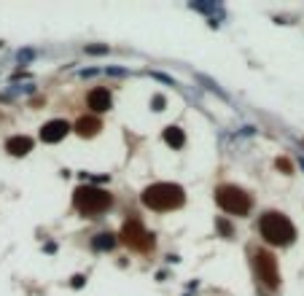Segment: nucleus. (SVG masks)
<instances>
[{
  "instance_id": "nucleus-12",
  "label": "nucleus",
  "mask_w": 304,
  "mask_h": 296,
  "mask_svg": "<svg viewBox=\"0 0 304 296\" xmlns=\"http://www.w3.org/2000/svg\"><path fill=\"white\" fill-rule=\"evenodd\" d=\"M92 245H95L97 251H105V248H113V245H116V237H113V235H97Z\"/></svg>"
},
{
  "instance_id": "nucleus-10",
  "label": "nucleus",
  "mask_w": 304,
  "mask_h": 296,
  "mask_svg": "<svg viewBox=\"0 0 304 296\" xmlns=\"http://www.w3.org/2000/svg\"><path fill=\"white\" fill-rule=\"evenodd\" d=\"M97 129H100V121L97 119H79V124H75V132H79L81 137H92V135H97Z\"/></svg>"
},
{
  "instance_id": "nucleus-14",
  "label": "nucleus",
  "mask_w": 304,
  "mask_h": 296,
  "mask_svg": "<svg viewBox=\"0 0 304 296\" xmlns=\"http://www.w3.org/2000/svg\"><path fill=\"white\" fill-rule=\"evenodd\" d=\"M218 227H221V232H223V235H226V237H229V235H232V227H229V224H226V221H218Z\"/></svg>"
},
{
  "instance_id": "nucleus-13",
  "label": "nucleus",
  "mask_w": 304,
  "mask_h": 296,
  "mask_svg": "<svg viewBox=\"0 0 304 296\" xmlns=\"http://www.w3.org/2000/svg\"><path fill=\"white\" fill-rule=\"evenodd\" d=\"M277 170H283V173H291V162H288V159H277Z\"/></svg>"
},
{
  "instance_id": "nucleus-11",
  "label": "nucleus",
  "mask_w": 304,
  "mask_h": 296,
  "mask_svg": "<svg viewBox=\"0 0 304 296\" xmlns=\"http://www.w3.org/2000/svg\"><path fill=\"white\" fill-rule=\"evenodd\" d=\"M165 140H167V143L173 145V148H181V145L186 143L183 132L178 129V127H167V129H165Z\"/></svg>"
},
{
  "instance_id": "nucleus-2",
  "label": "nucleus",
  "mask_w": 304,
  "mask_h": 296,
  "mask_svg": "<svg viewBox=\"0 0 304 296\" xmlns=\"http://www.w3.org/2000/svg\"><path fill=\"white\" fill-rule=\"evenodd\" d=\"M259 229H261V237L272 245H288V243H293V237H296L293 224L288 221V215H283V213L261 215Z\"/></svg>"
},
{
  "instance_id": "nucleus-3",
  "label": "nucleus",
  "mask_w": 304,
  "mask_h": 296,
  "mask_svg": "<svg viewBox=\"0 0 304 296\" xmlns=\"http://www.w3.org/2000/svg\"><path fill=\"white\" fill-rule=\"evenodd\" d=\"M75 207L81 210V213H87V215H97V213H103V210L111 207V194L103 191V189H95V186H79L75 189Z\"/></svg>"
},
{
  "instance_id": "nucleus-9",
  "label": "nucleus",
  "mask_w": 304,
  "mask_h": 296,
  "mask_svg": "<svg viewBox=\"0 0 304 296\" xmlns=\"http://www.w3.org/2000/svg\"><path fill=\"white\" fill-rule=\"evenodd\" d=\"M89 108L97 113H103L111 108V95H108V89H92L89 92Z\"/></svg>"
},
{
  "instance_id": "nucleus-4",
  "label": "nucleus",
  "mask_w": 304,
  "mask_h": 296,
  "mask_svg": "<svg viewBox=\"0 0 304 296\" xmlns=\"http://www.w3.org/2000/svg\"><path fill=\"white\" fill-rule=\"evenodd\" d=\"M215 202L221 205V210L232 215H245L248 210H251V194L237 189V186H221V189L215 191Z\"/></svg>"
},
{
  "instance_id": "nucleus-6",
  "label": "nucleus",
  "mask_w": 304,
  "mask_h": 296,
  "mask_svg": "<svg viewBox=\"0 0 304 296\" xmlns=\"http://www.w3.org/2000/svg\"><path fill=\"white\" fill-rule=\"evenodd\" d=\"M121 240H124V245L132 248V251H148V248L154 245V237L143 229L140 218H129V221H124Z\"/></svg>"
},
{
  "instance_id": "nucleus-5",
  "label": "nucleus",
  "mask_w": 304,
  "mask_h": 296,
  "mask_svg": "<svg viewBox=\"0 0 304 296\" xmlns=\"http://www.w3.org/2000/svg\"><path fill=\"white\" fill-rule=\"evenodd\" d=\"M253 267H256V275L269 291H275L280 285V275H277V259L272 256L269 251H256L253 253Z\"/></svg>"
},
{
  "instance_id": "nucleus-7",
  "label": "nucleus",
  "mask_w": 304,
  "mask_h": 296,
  "mask_svg": "<svg viewBox=\"0 0 304 296\" xmlns=\"http://www.w3.org/2000/svg\"><path fill=\"white\" fill-rule=\"evenodd\" d=\"M70 132V124L67 121H62V119H54L49 124H43V129H41V140L43 143H59L62 137H65Z\"/></svg>"
},
{
  "instance_id": "nucleus-1",
  "label": "nucleus",
  "mask_w": 304,
  "mask_h": 296,
  "mask_svg": "<svg viewBox=\"0 0 304 296\" xmlns=\"http://www.w3.org/2000/svg\"><path fill=\"white\" fill-rule=\"evenodd\" d=\"M143 205L151 210H175L183 205V189L175 183H154L143 191Z\"/></svg>"
},
{
  "instance_id": "nucleus-8",
  "label": "nucleus",
  "mask_w": 304,
  "mask_h": 296,
  "mask_svg": "<svg viewBox=\"0 0 304 296\" xmlns=\"http://www.w3.org/2000/svg\"><path fill=\"white\" fill-rule=\"evenodd\" d=\"M6 151L14 154V157H25V154L33 151V140H30V137H22V135L9 137V140H6Z\"/></svg>"
}]
</instances>
